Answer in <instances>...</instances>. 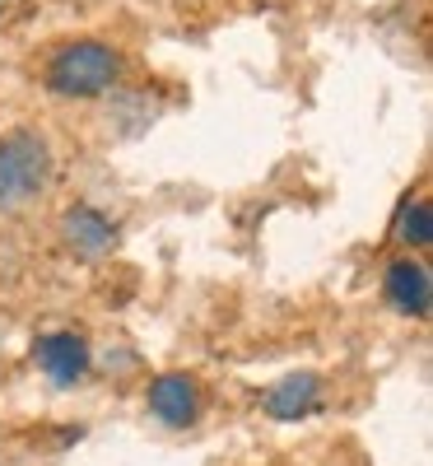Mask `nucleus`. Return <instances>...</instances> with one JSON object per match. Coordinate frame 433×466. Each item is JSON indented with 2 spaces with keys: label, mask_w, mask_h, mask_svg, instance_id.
<instances>
[{
  "label": "nucleus",
  "mask_w": 433,
  "mask_h": 466,
  "mask_svg": "<svg viewBox=\"0 0 433 466\" xmlns=\"http://www.w3.org/2000/svg\"><path fill=\"white\" fill-rule=\"evenodd\" d=\"M401 238H406L410 248H428V243H433V210H428L424 201H415V206L401 215Z\"/></svg>",
  "instance_id": "8"
},
{
  "label": "nucleus",
  "mask_w": 433,
  "mask_h": 466,
  "mask_svg": "<svg viewBox=\"0 0 433 466\" xmlns=\"http://www.w3.org/2000/svg\"><path fill=\"white\" fill-rule=\"evenodd\" d=\"M387 303L406 318H424L428 303H433V280H428V266L415 257H401L387 266Z\"/></svg>",
  "instance_id": "5"
},
{
  "label": "nucleus",
  "mask_w": 433,
  "mask_h": 466,
  "mask_svg": "<svg viewBox=\"0 0 433 466\" xmlns=\"http://www.w3.org/2000/svg\"><path fill=\"white\" fill-rule=\"evenodd\" d=\"M43 80L61 98H103L122 80V56H116V47L98 43V37H80V43L56 47Z\"/></svg>",
  "instance_id": "1"
},
{
  "label": "nucleus",
  "mask_w": 433,
  "mask_h": 466,
  "mask_svg": "<svg viewBox=\"0 0 433 466\" xmlns=\"http://www.w3.org/2000/svg\"><path fill=\"white\" fill-rule=\"evenodd\" d=\"M61 238H65V248H70L75 257H103V252L112 248V224H107V215L94 210V206H75V210H65V219H61Z\"/></svg>",
  "instance_id": "6"
},
{
  "label": "nucleus",
  "mask_w": 433,
  "mask_h": 466,
  "mask_svg": "<svg viewBox=\"0 0 433 466\" xmlns=\"http://www.w3.org/2000/svg\"><path fill=\"white\" fill-rule=\"evenodd\" d=\"M145 406L159 424H168V430H186V424H196V415H201V387H196L191 373H159L149 382Z\"/></svg>",
  "instance_id": "3"
},
{
  "label": "nucleus",
  "mask_w": 433,
  "mask_h": 466,
  "mask_svg": "<svg viewBox=\"0 0 433 466\" xmlns=\"http://www.w3.org/2000/svg\"><path fill=\"white\" fill-rule=\"evenodd\" d=\"M33 364L43 369L56 387H75L89 373V345L75 331H52V336H43L33 345Z\"/></svg>",
  "instance_id": "4"
},
{
  "label": "nucleus",
  "mask_w": 433,
  "mask_h": 466,
  "mask_svg": "<svg viewBox=\"0 0 433 466\" xmlns=\"http://www.w3.org/2000/svg\"><path fill=\"white\" fill-rule=\"evenodd\" d=\"M52 182V149L37 131L0 136V215L33 206Z\"/></svg>",
  "instance_id": "2"
},
{
  "label": "nucleus",
  "mask_w": 433,
  "mask_h": 466,
  "mask_svg": "<svg viewBox=\"0 0 433 466\" xmlns=\"http://www.w3.org/2000/svg\"><path fill=\"white\" fill-rule=\"evenodd\" d=\"M317 401H322L317 373H289L285 382H275L270 392H266L270 420H303L307 410H317Z\"/></svg>",
  "instance_id": "7"
}]
</instances>
